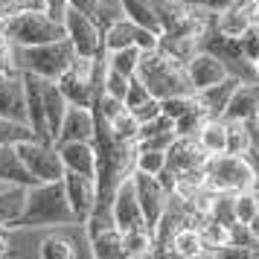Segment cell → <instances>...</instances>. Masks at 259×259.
<instances>
[{"instance_id": "28", "label": "cell", "mask_w": 259, "mask_h": 259, "mask_svg": "<svg viewBox=\"0 0 259 259\" xmlns=\"http://www.w3.org/2000/svg\"><path fill=\"white\" fill-rule=\"evenodd\" d=\"M91 239V253L99 259H119L122 256V233L117 227H105L99 233L88 236Z\"/></svg>"}, {"instance_id": "14", "label": "cell", "mask_w": 259, "mask_h": 259, "mask_svg": "<svg viewBox=\"0 0 259 259\" xmlns=\"http://www.w3.org/2000/svg\"><path fill=\"white\" fill-rule=\"evenodd\" d=\"M96 134V119L94 111L88 105H67L64 117H61V125L56 131V143H70V140H84V143H94Z\"/></svg>"}, {"instance_id": "45", "label": "cell", "mask_w": 259, "mask_h": 259, "mask_svg": "<svg viewBox=\"0 0 259 259\" xmlns=\"http://www.w3.org/2000/svg\"><path fill=\"white\" fill-rule=\"evenodd\" d=\"M245 128H247V134H250V146H253V149H259V114L247 119Z\"/></svg>"}, {"instance_id": "38", "label": "cell", "mask_w": 259, "mask_h": 259, "mask_svg": "<svg viewBox=\"0 0 259 259\" xmlns=\"http://www.w3.org/2000/svg\"><path fill=\"white\" fill-rule=\"evenodd\" d=\"M38 256L44 259H73L76 256V250H73V245L67 242V239H44L41 242V250H38Z\"/></svg>"}, {"instance_id": "7", "label": "cell", "mask_w": 259, "mask_h": 259, "mask_svg": "<svg viewBox=\"0 0 259 259\" xmlns=\"http://www.w3.org/2000/svg\"><path fill=\"white\" fill-rule=\"evenodd\" d=\"M18 154H21V160L24 166L32 172L38 184L41 181H61L64 178V163H61L59 157V149H56V143H44V140H24L15 146Z\"/></svg>"}, {"instance_id": "30", "label": "cell", "mask_w": 259, "mask_h": 259, "mask_svg": "<svg viewBox=\"0 0 259 259\" xmlns=\"http://www.w3.org/2000/svg\"><path fill=\"white\" fill-rule=\"evenodd\" d=\"M108 128H111V134L117 137V140L122 143H137V131H140V122H137V117L131 114L128 108H122L119 114H114L111 119H105Z\"/></svg>"}, {"instance_id": "16", "label": "cell", "mask_w": 259, "mask_h": 259, "mask_svg": "<svg viewBox=\"0 0 259 259\" xmlns=\"http://www.w3.org/2000/svg\"><path fill=\"white\" fill-rule=\"evenodd\" d=\"M253 6L256 0H233L227 9L212 15V26L227 38H242V32L253 26Z\"/></svg>"}, {"instance_id": "24", "label": "cell", "mask_w": 259, "mask_h": 259, "mask_svg": "<svg viewBox=\"0 0 259 259\" xmlns=\"http://www.w3.org/2000/svg\"><path fill=\"white\" fill-rule=\"evenodd\" d=\"M67 96L61 94V88L56 79H44V111H47V125H50V134H53V143H56V131L61 125V117L67 111Z\"/></svg>"}, {"instance_id": "44", "label": "cell", "mask_w": 259, "mask_h": 259, "mask_svg": "<svg viewBox=\"0 0 259 259\" xmlns=\"http://www.w3.org/2000/svg\"><path fill=\"white\" fill-rule=\"evenodd\" d=\"M67 0H44V12L50 15V18H56V21H61L64 18V12H67Z\"/></svg>"}, {"instance_id": "10", "label": "cell", "mask_w": 259, "mask_h": 259, "mask_svg": "<svg viewBox=\"0 0 259 259\" xmlns=\"http://www.w3.org/2000/svg\"><path fill=\"white\" fill-rule=\"evenodd\" d=\"M24 91H26V122L35 134V140L53 143V134H50L47 125V111H44V79L35 76V73H24Z\"/></svg>"}, {"instance_id": "40", "label": "cell", "mask_w": 259, "mask_h": 259, "mask_svg": "<svg viewBox=\"0 0 259 259\" xmlns=\"http://www.w3.org/2000/svg\"><path fill=\"white\" fill-rule=\"evenodd\" d=\"M239 44H242V53H245V59L253 64V61L259 59V29H256V26L245 29V32H242V38H239Z\"/></svg>"}, {"instance_id": "32", "label": "cell", "mask_w": 259, "mask_h": 259, "mask_svg": "<svg viewBox=\"0 0 259 259\" xmlns=\"http://www.w3.org/2000/svg\"><path fill=\"white\" fill-rule=\"evenodd\" d=\"M224 125H227V149H224L227 154H247L253 149L245 122H239V119H224Z\"/></svg>"}, {"instance_id": "23", "label": "cell", "mask_w": 259, "mask_h": 259, "mask_svg": "<svg viewBox=\"0 0 259 259\" xmlns=\"http://www.w3.org/2000/svg\"><path fill=\"white\" fill-rule=\"evenodd\" d=\"M26 207V187L24 184H3L0 187V224L15 227Z\"/></svg>"}, {"instance_id": "20", "label": "cell", "mask_w": 259, "mask_h": 259, "mask_svg": "<svg viewBox=\"0 0 259 259\" xmlns=\"http://www.w3.org/2000/svg\"><path fill=\"white\" fill-rule=\"evenodd\" d=\"M242 82V79H236V76H227L222 82L210 84V88H204V91H195V99H198V105L210 114V117H222L227 102H230V96H233L236 84Z\"/></svg>"}, {"instance_id": "42", "label": "cell", "mask_w": 259, "mask_h": 259, "mask_svg": "<svg viewBox=\"0 0 259 259\" xmlns=\"http://www.w3.org/2000/svg\"><path fill=\"white\" fill-rule=\"evenodd\" d=\"M0 70H18V64H15V47H12V41L3 35V29H0Z\"/></svg>"}, {"instance_id": "5", "label": "cell", "mask_w": 259, "mask_h": 259, "mask_svg": "<svg viewBox=\"0 0 259 259\" xmlns=\"http://www.w3.org/2000/svg\"><path fill=\"white\" fill-rule=\"evenodd\" d=\"M76 50L67 41V35L59 41L35 44V47H15V64L24 73H35L41 79H59L73 61Z\"/></svg>"}, {"instance_id": "33", "label": "cell", "mask_w": 259, "mask_h": 259, "mask_svg": "<svg viewBox=\"0 0 259 259\" xmlns=\"http://www.w3.org/2000/svg\"><path fill=\"white\" fill-rule=\"evenodd\" d=\"M35 134L26 122H15V119L0 117V146H18L24 140H32Z\"/></svg>"}, {"instance_id": "36", "label": "cell", "mask_w": 259, "mask_h": 259, "mask_svg": "<svg viewBox=\"0 0 259 259\" xmlns=\"http://www.w3.org/2000/svg\"><path fill=\"white\" fill-rule=\"evenodd\" d=\"M128 82H131V76H125V73H119V70H114V67L105 64V70H102V91H105L108 96L122 99L125 91H128Z\"/></svg>"}, {"instance_id": "37", "label": "cell", "mask_w": 259, "mask_h": 259, "mask_svg": "<svg viewBox=\"0 0 259 259\" xmlns=\"http://www.w3.org/2000/svg\"><path fill=\"white\" fill-rule=\"evenodd\" d=\"M195 105V94H178L160 99V114H166L169 119H178L181 114H187L189 108Z\"/></svg>"}, {"instance_id": "48", "label": "cell", "mask_w": 259, "mask_h": 259, "mask_svg": "<svg viewBox=\"0 0 259 259\" xmlns=\"http://www.w3.org/2000/svg\"><path fill=\"white\" fill-rule=\"evenodd\" d=\"M253 26L259 29V0H256V6H253Z\"/></svg>"}, {"instance_id": "21", "label": "cell", "mask_w": 259, "mask_h": 259, "mask_svg": "<svg viewBox=\"0 0 259 259\" xmlns=\"http://www.w3.org/2000/svg\"><path fill=\"white\" fill-rule=\"evenodd\" d=\"M0 184H24V187L38 184L15 146H0Z\"/></svg>"}, {"instance_id": "35", "label": "cell", "mask_w": 259, "mask_h": 259, "mask_svg": "<svg viewBox=\"0 0 259 259\" xmlns=\"http://www.w3.org/2000/svg\"><path fill=\"white\" fill-rule=\"evenodd\" d=\"M233 212H236V222H250L253 215L259 212V195L253 189H242L233 195Z\"/></svg>"}, {"instance_id": "11", "label": "cell", "mask_w": 259, "mask_h": 259, "mask_svg": "<svg viewBox=\"0 0 259 259\" xmlns=\"http://www.w3.org/2000/svg\"><path fill=\"white\" fill-rule=\"evenodd\" d=\"M61 184H64V195L70 201L79 224H84L88 215L94 212V204H96V178L82 175V172H64Z\"/></svg>"}, {"instance_id": "39", "label": "cell", "mask_w": 259, "mask_h": 259, "mask_svg": "<svg viewBox=\"0 0 259 259\" xmlns=\"http://www.w3.org/2000/svg\"><path fill=\"white\" fill-rule=\"evenodd\" d=\"M149 88H146V84L140 82V79H137V76H131V82H128V91H125V96H122V105L128 108H137L140 105V102H146V99H149Z\"/></svg>"}, {"instance_id": "18", "label": "cell", "mask_w": 259, "mask_h": 259, "mask_svg": "<svg viewBox=\"0 0 259 259\" xmlns=\"http://www.w3.org/2000/svg\"><path fill=\"white\" fill-rule=\"evenodd\" d=\"M59 157L64 163V172H82V175L96 178V149L94 143L70 140V143H56Z\"/></svg>"}, {"instance_id": "22", "label": "cell", "mask_w": 259, "mask_h": 259, "mask_svg": "<svg viewBox=\"0 0 259 259\" xmlns=\"http://www.w3.org/2000/svg\"><path fill=\"white\" fill-rule=\"evenodd\" d=\"M169 256H184V259L204 256V239H201L198 224H184V227H178L175 233H172Z\"/></svg>"}, {"instance_id": "27", "label": "cell", "mask_w": 259, "mask_h": 259, "mask_svg": "<svg viewBox=\"0 0 259 259\" xmlns=\"http://www.w3.org/2000/svg\"><path fill=\"white\" fill-rule=\"evenodd\" d=\"M157 50H163L166 56H172L175 61L187 64L195 53H198V38L187 35H172V32H160L157 35Z\"/></svg>"}, {"instance_id": "3", "label": "cell", "mask_w": 259, "mask_h": 259, "mask_svg": "<svg viewBox=\"0 0 259 259\" xmlns=\"http://www.w3.org/2000/svg\"><path fill=\"white\" fill-rule=\"evenodd\" d=\"M0 29L12 41V47H35L64 38V24L50 18L44 9H21L15 15H6L0 18Z\"/></svg>"}, {"instance_id": "1", "label": "cell", "mask_w": 259, "mask_h": 259, "mask_svg": "<svg viewBox=\"0 0 259 259\" xmlns=\"http://www.w3.org/2000/svg\"><path fill=\"white\" fill-rule=\"evenodd\" d=\"M59 224H79L70 201L64 195V184L41 181L26 187V207L15 227H59Z\"/></svg>"}, {"instance_id": "41", "label": "cell", "mask_w": 259, "mask_h": 259, "mask_svg": "<svg viewBox=\"0 0 259 259\" xmlns=\"http://www.w3.org/2000/svg\"><path fill=\"white\" fill-rule=\"evenodd\" d=\"M131 114L137 117V122H146V119H154L160 114V99L157 96H149L146 102H140L137 108H131Z\"/></svg>"}, {"instance_id": "46", "label": "cell", "mask_w": 259, "mask_h": 259, "mask_svg": "<svg viewBox=\"0 0 259 259\" xmlns=\"http://www.w3.org/2000/svg\"><path fill=\"white\" fill-rule=\"evenodd\" d=\"M6 253H9V227L0 224V256H6Z\"/></svg>"}, {"instance_id": "12", "label": "cell", "mask_w": 259, "mask_h": 259, "mask_svg": "<svg viewBox=\"0 0 259 259\" xmlns=\"http://www.w3.org/2000/svg\"><path fill=\"white\" fill-rule=\"evenodd\" d=\"M0 117L26 122V91L21 70H0Z\"/></svg>"}, {"instance_id": "2", "label": "cell", "mask_w": 259, "mask_h": 259, "mask_svg": "<svg viewBox=\"0 0 259 259\" xmlns=\"http://www.w3.org/2000/svg\"><path fill=\"white\" fill-rule=\"evenodd\" d=\"M134 76L157 99L178 96V94H195L192 84H189V76H187V64L175 61L172 56H166L163 50H157V47L140 53V64H137Z\"/></svg>"}, {"instance_id": "43", "label": "cell", "mask_w": 259, "mask_h": 259, "mask_svg": "<svg viewBox=\"0 0 259 259\" xmlns=\"http://www.w3.org/2000/svg\"><path fill=\"white\" fill-rule=\"evenodd\" d=\"M184 3L195 6V9H204V12H210V15H219L222 9H227L233 0H184Z\"/></svg>"}, {"instance_id": "15", "label": "cell", "mask_w": 259, "mask_h": 259, "mask_svg": "<svg viewBox=\"0 0 259 259\" xmlns=\"http://www.w3.org/2000/svg\"><path fill=\"white\" fill-rule=\"evenodd\" d=\"M207 157L210 154L201 149L195 137H175L172 146L166 149V169L178 178L184 172H189V169H201L207 163Z\"/></svg>"}, {"instance_id": "49", "label": "cell", "mask_w": 259, "mask_h": 259, "mask_svg": "<svg viewBox=\"0 0 259 259\" xmlns=\"http://www.w3.org/2000/svg\"><path fill=\"white\" fill-rule=\"evenodd\" d=\"M253 70H256V79H259V59L253 61Z\"/></svg>"}, {"instance_id": "31", "label": "cell", "mask_w": 259, "mask_h": 259, "mask_svg": "<svg viewBox=\"0 0 259 259\" xmlns=\"http://www.w3.org/2000/svg\"><path fill=\"white\" fill-rule=\"evenodd\" d=\"M207 119H210V114H207V111L198 105V99H195V105L189 108L187 114H181V117L175 119V134L178 137H195V134L204 128Z\"/></svg>"}, {"instance_id": "47", "label": "cell", "mask_w": 259, "mask_h": 259, "mask_svg": "<svg viewBox=\"0 0 259 259\" xmlns=\"http://www.w3.org/2000/svg\"><path fill=\"white\" fill-rule=\"evenodd\" d=\"M247 227H250V233H253V239L259 242V212L253 215V219H250V222H247Z\"/></svg>"}, {"instance_id": "25", "label": "cell", "mask_w": 259, "mask_h": 259, "mask_svg": "<svg viewBox=\"0 0 259 259\" xmlns=\"http://www.w3.org/2000/svg\"><path fill=\"white\" fill-rule=\"evenodd\" d=\"M119 233H122V256L137 259V256H152L154 253V233L146 224L119 230Z\"/></svg>"}, {"instance_id": "34", "label": "cell", "mask_w": 259, "mask_h": 259, "mask_svg": "<svg viewBox=\"0 0 259 259\" xmlns=\"http://www.w3.org/2000/svg\"><path fill=\"white\" fill-rule=\"evenodd\" d=\"M166 166V152L163 149H140L137 146V154H134V169L140 172H149V175H160Z\"/></svg>"}, {"instance_id": "17", "label": "cell", "mask_w": 259, "mask_h": 259, "mask_svg": "<svg viewBox=\"0 0 259 259\" xmlns=\"http://www.w3.org/2000/svg\"><path fill=\"white\" fill-rule=\"evenodd\" d=\"M187 76H189L192 91H204V88H210V84L227 79L230 73H227V67H224V64L215 59L212 53H207V50H198V53H195V56L187 61Z\"/></svg>"}, {"instance_id": "6", "label": "cell", "mask_w": 259, "mask_h": 259, "mask_svg": "<svg viewBox=\"0 0 259 259\" xmlns=\"http://www.w3.org/2000/svg\"><path fill=\"white\" fill-rule=\"evenodd\" d=\"M204 178L215 192H242L256 187V172L245 154H210L204 163Z\"/></svg>"}, {"instance_id": "29", "label": "cell", "mask_w": 259, "mask_h": 259, "mask_svg": "<svg viewBox=\"0 0 259 259\" xmlns=\"http://www.w3.org/2000/svg\"><path fill=\"white\" fill-rule=\"evenodd\" d=\"M140 47H119V50H108L105 53V64L114 67V70L125 73V76H134L137 73V64H140Z\"/></svg>"}, {"instance_id": "9", "label": "cell", "mask_w": 259, "mask_h": 259, "mask_svg": "<svg viewBox=\"0 0 259 259\" xmlns=\"http://www.w3.org/2000/svg\"><path fill=\"white\" fill-rule=\"evenodd\" d=\"M131 181H134V192H137V201H140L143 222H146L149 230H154V224L160 222V215H163L172 192L160 184L157 175H149V172H140V169L131 172Z\"/></svg>"}, {"instance_id": "50", "label": "cell", "mask_w": 259, "mask_h": 259, "mask_svg": "<svg viewBox=\"0 0 259 259\" xmlns=\"http://www.w3.org/2000/svg\"><path fill=\"white\" fill-rule=\"evenodd\" d=\"M256 152H259V149H256Z\"/></svg>"}, {"instance_id": "8", "label": "cell", "mask_w": 259, "mask_h": 259, "mask_svg": "<svg viewBox=\"0 0 259 259\" xmlns=\"http://www.w3.org/2000/svg\"><path fill=\"white\" fill-rule=\"evenodd\" d=\"M61 24H64V35H67V41L73 44L76 56L94 59L99 53H105V50H102V29H99V24H96L91 15H84L82 9H76V6H67Z\"/></svg>"}, {"instance_id": "13", "label": "cell", "mask_w": 259, "mask_h": 259, "mask_svg": "<svg viewBox=\"0 0 259 259\" xmlns=\"http://www.w3.org/2000/svg\"><path fill=\"white\" fill-rule=\"evenodd\" d=\"M111 219L117 224V230H128V227H140L143 212H140V201H137V192H134V181L122 178L119 181L117 192H114V201H111Z\"/></svg>"}, {"instance_id": "26", "label": "cell", "mask_w": 259, "mask_h": 259, "mask_svg": "<svg viewBox=\"0 0 259 259\" xmlns=\"http://www.w3.org/2000/svg\"><path fill=\"white\" fill-rule=\"evenodd\" d=\"M195 140H198V146L207 154H222L227 149V125H224V119L210 117L204 122V128L195 134Z\"/></svg>"}, {"instance_id": "4", "label": "cell", "mask_w": 259, "mask_h": 259, "mask_svg": "<svg viewBox=\"0 0 259 259\" xmlns=\"http://www.w3.org/2000/svg\"><path fill=\"white\" fill-rule=\"evenodd\" d=\"M102 70H105V53H99L94 59L73 56V61L67 64V70L61 73L56 82H59L61 94L67 96V102L91 108L96 91L102 88Z\"/></svg>"}, {"instance_id": "19", "label": "cell", "mask_w": 259, "mask_h": 259, "mask_svg": "<svg viewBox=\"0 0 259 259\" xmlns=\"http://www.w3.org/2000/svg\"><path fill=\"white\" fill-rule=\"evenodd\" d=\"M259 114V79L253 82H239L236 84L230 102L224 108L222 119H239V122H247L250 117Z\"/></svg>"}]
</instances>
